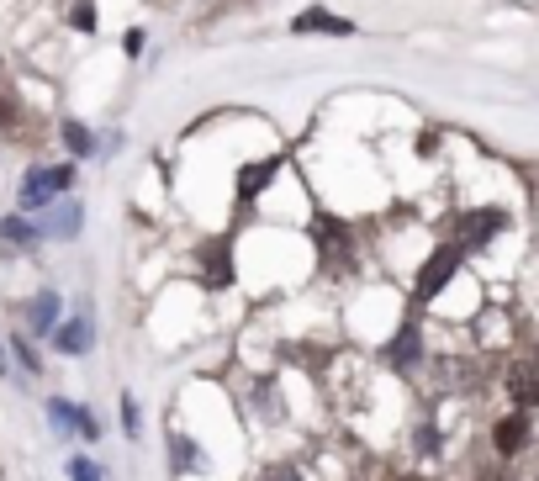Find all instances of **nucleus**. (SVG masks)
Returning a JSON list of instances; mask_svg holds the SVG:
<instances>
[{"label":"nucleus","mask_w":539,"mask_h":481,"mask_svg":"<svg viewBox=\"0 0 539 481\" xmlns=\"http://www.w3.org/2000/svg\"><path fill=\"white\" fill-rule=\"evenodd\" d=\"M503 228H508V212L503 207H471V212L455 217V238H450V244H460L466 254H481Z\"/></svg>","instance_id":"f03ea898"},{"label":"nucleus","mask_w":539,"mask_h":481,"mask_svg":"<svg viewBox=\"0 0 539 481\" xmlns=\"http://www.w3.org/2000/svg\"><path fill=\"white\" fill-rule=\"evenodd\" d=\"M122 423H127V434H138V402H127V397H122Z\"/></svg>","instance_id":"4be33fe9"},{"label":"nucleus","mask_w":539,"mask_h":481,"mask_svg":"<svg viewBox=\"0 0 539 481\" xmlns=\"http://www.w3.org/2000/svg\"><path fill=\"white\" fill-rule=\"evenodd\" d=\"M37 233H48V238H74V233H80V207H74V201L53 207V212H48V222H43Z\"/></svg>","instance_id":"9d476101"},{"label":"nucleus","mask_w":539,"mask_h":481,"mask_svg":"<svg viewBox=\"0 0 539 481\" xmlns=\"http://www.w3.org/2000/svg\"><path fill=\"white\" fill-rule=\"evenodd\" d=\"M16 355H22L27 370H43V365H37V355H32V344H16Z\"/></svg>","instance_id":"5701e85b"},{"label":"nucleus","mask_w":539,"mask_h":481,"mask_svg":"<svg viewBox=\"0 0 539 481\" xmlns=\"http://www.w3.org/2000/svg\"><path fill=\"white\" fill-rule=\"evenodd\" d=\"M312 233H318V244H323V259H328V265H333L339 254H349V228H344L339 217H323Z\"/></svg>","instance_id":"1a4fd4ad"},{"label":"nucleus","mask_w":539,"mask_h":481,"mask_svg":"<svg viewBox=\"0 0 539 481\" xmlns=\"http://www.w3.org/2000/svg\"><path fill=\"white\" fill-rule=\"evenodd\" d=\"M291 32L296 37H355V22L339 11H323V6H312L302 16H291Z\"/></svg>","instance_id":"20e7f679"},{"label":"nucleus","mask_w":539,"mask_h":481,"mask_svg":"<svg viewBox=\"0 0 539 481\" xmlns=\"http://www.w3.org/2000/svg\"><path fill=\"white\" fill-rule=\"evenodd\" d=\"M64 148H69L74 159H80V154H96V133H90L85 122H64Z\"/></svg>","instance_id":"f8f14e48"},{"label":"nucleus","mask_w":539,"mask_h":481,"mask_svg":"<svg viewBox=\"0 0 539 481\" xmlns=\"http://www.w3.org/2000/svg\"><path fill=\"white\" fill-rule=\"evenodd\" d=\"M74 434H85V439H101V423L90 407H74Z\"/></svg>","instance_id":"a211bd4d"},{"label":"nucleus","mask_w":539,"mask_h":481,"mask_svg":"<svg viewBox=\"0 0 539 481\" xmlns=\"http://www.w3.org/2000/svg\"><path fill=\"white\" fill-rule=\"evenodd\" d=\"M16 117H22V106H16V96L0 101V127H16Z\"/></svg>","instance_id":"412c9836"},{"label":"nucleus","mask_w":539,"mask_h":481,"mask_svg":"<svg viewBox=\"0 0 539 481\" xmlns=\"http://www.w3.org/2000/svg\"><path fill=\"white\" fill-rule=\"evenodd\" d=\"M53 339H59L64 355H85V349H90V328H85V323H64Z\"/></svg>","instance_id":"ddd939ff"},{"label":"nucleus","mask_w":539,"mask_h":481,"mask_svg":"<svg viewBox=\"0 0 539 481\" xmlns=\"http://www.w3.org/2000/svg\"><path fill=\"white\" fill-rule=\"evenodd\" d=\"M281 175V159H259V164H244L238 170V201H249V196H259L265 185Z\"/></svg>","instance_id":"6e6552de"},{"label":"nucleus","mask_w":539,"mask_h":481,"mask_svg":"<svg viewBox=\"0 0 539 481\" xmlns=\"http://www.w3.org/2000/svg\"><path fill=\"white\" fill-rule=\"evenodd\" d=\"M32 328H37V333L59 328V296H53V291H43V296L32 302Z\"/></svg>","instance_id":"9b49d317"},{"label":"nucleus","mask_w":539,"mask_h":481,"mask_svg":"<svg viewBox=\"0 0 539 481\" xmlns=\"http://www.w3.org/2000/svg\"><path fill=\"white\" fill-rule=\"evenodd\" d=\"M529 429H534V423H529L524 407H518V413H508V418H497V423H492V450L503 455V460H513V455L529 444Z\"/></svg>","instance_id":"39448f33"},{"label":"nucleus","mask_w":539,"mask_h":481,"mask_svg":"<svg viewBox=\"0 0 539 481\" xmlns=\"http://www.w3.org/2000/svg\"><path fill=\"white\" fill-rule=\"evenodd\" d=\"M0 64H6V59H0Z\"/></svg>","instance_id":"a878e982"},{"label":"nucleus","mask_w":539,"mask_h":481,"mask_svg":"<svg viewBox=\"0 0 539 481\" xmlns=\"http://www.w3.org/2000/svg\"><path fill=\"white\" fill-rule=\"evenodd\" d=\"M0 376H6V355H0Z\"/></svg>","instance_id":"393cba45"},{"label":"nucleus","mask_w":539,"mask_h":481,"mask_svg":"<svg viewBox=\"0 0 539 481\" xmlns=\"http://www.w3.org/2000/svg\"><path fill=\"white\" fill-rule=\"evenodd\" d=\"M170 455H175V466H180V471H191V466H196V444L185 439V434H170Z\"/></svg>","instance_id":"dca6fc26"},{"label":"nucleus","mask_w":539,"mask_h":481,"mask_svg":"<svg viewBox=\"0 0 539 481\" xmlns=\"http://www.w3.org/2000/svg\"><path fill=\"white\" fill-rule=\"evenodd\" d=\"M69 27H74V32H96V0H74Z\"/></svg>","instance_id":"2eb2a0df"},{"label":"nucleus","mask_w":539,"mask_h":481,"mask_svg":"<svg viewBox=\"0 0 539 481\" xmlns=\"http://www.w3.org/2000/svg\"><path fill=\"white\" fill-rule=\"evenodd\" d=\"M460 259H466V249H460V244H439L429 259H423V270H418V281H413V302H418V307L434 302V296L455 281V275H460Z\"/></svg>","instance_id":"f257e3e1"},{"label":"nucleus","mask_w":539,"mask_h":481,"mask_svg":"<svg viewBox=\"0 0 539 481\" xmlns=\"http://www.w3.org/2000/svg\"><path fill=\"white\" fill-rule=\"evenodd\" d=\"M270 481H302V476H296V471H275Z\"/></svg>","instance_id":"b1692460"},{"label":"nucleus","mask_w":539,"mask_h":481,"mask_svg":"<svg viewBox=\"0 0 539 481\" xmlns=\"http://www.w3.org/2000/svg\"><path fill=\"white\" fill-rule=\"evenodd\" d=\"M122 48H127V59H138V53H143V27L122 32Z\"/></svg>","instance_id":"aec40b11"},{"label":"nucleus","mask_w":539,"mask_h":481,"mask_svg":"<svg viewBox=\"0 0 539 481\" xmlns=\"http://www.w3.org/2000/svg\"><path fill=\"white\" fill-rule=\"evenodd\" d=\"M69 481H101V466H96V460H85V455H74L69 460Z\"/></svg>","instance_id":"f3484780"},{"label":"nucleus","mask_w":539,"mask_h":481,"mask_svg":"<svg viewBox=\"0 0 539 481\" xmlns=\"http://www.w3.org/2000/svg\"><path fill=\"white\" fill-rule=\"evenodd\" d=\"M201 275H207L212 286H228L233 281V244L228 238H212V244H201Z\"/></svg>","instance_id":"423d86ee"},{"label":"nucleus","mask_w":539,"mask_h":481,"mask_svg":"<svg viewBox=\"0 0 539 481\" xmlns=\"http://www.w3.org/2000/svg\"><path fill=\"white\" fill-rule=\"evenodd\" d=\"M0 233H6L11 244H32V238H37V233L27 228V222H16V217H6V222H0Z\"/></svg>","instance_id":"6ab92c4d"},{"label":"nucleus","mask_w":539,"mask_h":481,"mask_svg":"<svg viewBox=\"0 0 539 481\" xmlns=\"http://www.w3.org/2000/svg\"><path fill=\"white\" fill-rule=\"evenodd\" d=\"M413 360H418V328L407 323L397 339H392V365H413Z\"/></svg>","instance_id":"4468645a"},{"label":"nucleus","mask_w":539,"mask_h":481,"mask_svg":"<svg viewBox=\"0 0 539 481\" xmlns=\"http://www.w3.org/2000/svg\"><path fill=\"white\" fill-rule=\"evenodd\" d=\"M74 185V164H53V170H27L22 180V207L37 212V207H48L59 191H69Z\"/></svg>","instance_id":"7ed1b4c3"},{"label":"nucleus","mask_w":539,"mask_h":481,"mask_svg":"<svg viewBox=\"0 0 539 481\" xmlns=\"http://www.w3.org/2000/svg\"><path fill=\"white\" fill-rule=\"evenodd\" d=\"M508 397L524 407H539V360H518L513 370H508Z\"/></svg>","instance_id":"0eeeda50"}]
</instances>
